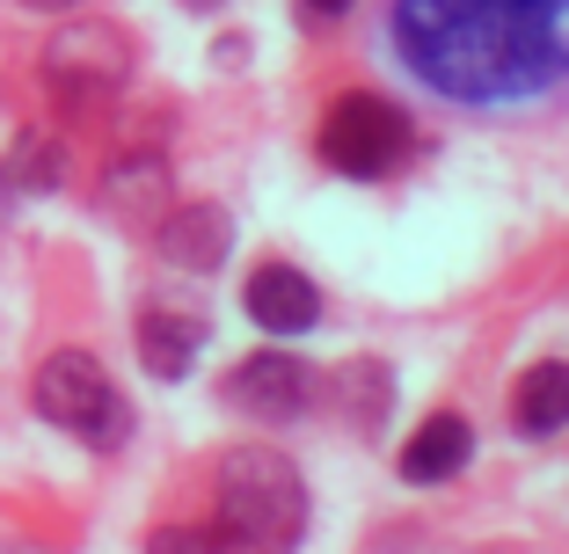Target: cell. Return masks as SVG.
<instances>
[{"label": "cell", "instance_id": "1", "mask_svg": "<svg viewBox=\"0 0 569 554\" xmlns=\"http://www.w3.org/2000/svg\"><path fill=\"white\" fill-rule=\"evenodd\" d=\"M387 51L460 110H526L569 88V0H387Z\"/></svg>", "mask_w": 569, "mask_h": 554}, {"label": "cell", "instance_id": "2", "mask_svg": "<svg viewBox=\"0 0 569 554\" xmlns=\"http://www.w3.org/2000/svg\"><path fill=\"white\" fill-rule=\"evenodd\" d=\"M219 525L241 540L249 554H292L307 533V488L284 453L241 445L219 467Z\"/></svg>", "mask_w": 569, "mask_h": 554}, {"label": "cell", "instance_id": "3", "mask_svg": "<svg viewBox=\"0 0 569 554\" xmlns=\"http://www.w3.org/2000/svg\"><path fill=\"white\" fill-rule=\"evenodd\" d=\"M409 147H417L409 110H402V102H387V95H372V88L336 95L329 118H321V161H329L336 175H351V183H380V175H395L409 161Z\"/></svg>", "mask_w": 569, "mask_h": 554}, {"label": "cell", "instance_id": "4", "mask_svg": "<svg viewBox=\"0 0 569 554\" xmlns=\"http://www.w3.org/2000/svg\"><path fill=\"white\" fill-rule=\"evenodd\" d=\"M37 416L59 423L67 437H81V445H96V453H110V445L132 431L124 394L110 386V372L88 351H59V357L37 365Z\"/></svg>", "mask_w": 569, "mask_h": 554}, {"label": "cell", "instance_id": "5", "mask_svg": "<svg viewBox=\"0 0 569 554\" xmlns=\"http://www.w3.org/2000/svg\"><path fill=\"white\" fill-rule=\"evenodd\" d=\"M124 73H132V44L110 22H67V30L44 44V81L67 102H102L118 95Z\"/></svg>", "mask_w": 569, "mask_h": 554}, {"label": "cell", "instance_id": "6", "mask_svg": "<svg viewBox=\"0 0 569 554\" xmlns=\"http://www.w3.org/2000/svg\"><path fill=\"white\" fill-rule=\"evenodd\" d=\"M307 394H315V372H307L300 357H284V351H256L227 372V402L249 409V416H270V423L300 416Z\"/></svg>", "mask_w": 569, "mask_h": 554}, {"label": "cell", "instance_id": "7", "mask_svg": "<svg viewBox=\"0 0 569 554\" xmlns=\"http://www.w3.org/2000/svg\"><path fill=\"white\" fill-rule=\"evenodd\" d=\"M241 306H249V321H256V329H270V336H307V329L321 321L315 278L292 270V263H263L249 278V292H241Z\"/></svg>", "mask_w": 569, "mask_h": 554}, {"label": "cell", "instance_id": "8", "mask_svg": "<svg viewBox=\"0 0 569 554\" xmlns=\"http://www.w3.org/2000/svg\"><path fill=\"white\" fill-rule=\"evenodd\" d=\"M153 241H161V255L176 270H219L227 263V249H234V219L219 212V204H176V212L153 219Z\"/></svg>", "mask_w": 569, "mask_h": 554}, {"label": "cell", "instance_id": "9", "mask_svg": "<svg viewBox=\"0 0 569 554\" xmlns=\"http://www.w3.org/2000/svg\"><path fill=\"white\" fill-rule=\"evenodd\" d=\"M468 453H475V431H468V416H452V409H438V416H431V423H423V431L402 445V482H417V488H431V482H452V474L468 467Z\"/></svg>", "mask_w": 569, "mask_h": 554}, {"label": "cell", "instance_id": "10", "mask_svg": "<svg viewBox=\"0 0 569 554\" xmlns=\"http://www.w3.org/2000/svg\"><path fill=\"white\" fill-rule=\"evenodd\" d=\"M204 351V321L198 314H168V306H147L139 314V357H147L153 380H183Z\"/></svg>", "mask_w": 569, "mask_h": 554}, {"label": "cell", "instance_id": "11", "mask_svg": "<svg viewBox=\"0 0 569 554\" xmlns=\"http://www.w3.org/2000/svg\"><path fill=\"white\" fill-rule=\"evenodd\" d=\"M511 423H519L526 437L569 431V357H548V365H533L511 386Z\"/></svg>", "mask_w": 569, "mask_h": 554}, {"label": "cell", "instance_id": "12", "mask_svg": "<svg viewBox=\"0 0 569 554\" xmlns=\"http://www.w3.org/2000/svg\"><path fill=\"white\" fill-rule=\"evenodd\" d=\"M161 198H168V169L153 161V153H139V161H118V169H110V190H102V204H110L118 219H139V226L161 212Z\"/></svg>", "mask_w": 569, "mask_h": 554}, {"label": "cell", "instance_id": "13", "mask_svg": "<svg viewBox=\"0 0 569 554\" xmlns=\"http://www.w3.org/2000/svg\"><path fill=\"white\" fill-rule=\"evenodd\" d=\"M147 554H249L227 525H168L147 540Z\"/></svg>", "mask_w": 569, "mask_h": 554}, {"label": "cell", "instance_id": "14", "mask_svg": "<svg viewBox=\"0 0 569 554\" xmlns=\"http://www.w3.org/2000/svg\"><path fill=\"white\" fill-rule=\"evenodd\" d=\"M16 169H22V183H30V190H44V183H59V153H51L44 139H22V161H16Z\"/></svg>", "mask_w": 569, "mask_h": 554}, {"label": "cell", "instance_id": "15", "mask_svg": "<svg viewBox=\"0 0 569 554\" xmlns=\"http://www.w3.org/2000/svg\"><path fill=\"white\" fill-rule=\"evenodd\" d=\"M307 8H315V16H329V22H336V16H351V0H307Z\"/></svg>", "mask_w": 569, "mask_h": 554}, {"label": "cell", "instance_id": "16", "mask_svg": "<svg viewBox=\"0 0 569 554\" xmlns=\"http://www.w3.org/2000/svg\"><path fill=\"white\" fill-rule=\"evenodd\" d=\"M22 8H51V16H59V8H73V0H22Z\"/></svg>", "mask_w": 569, "mask_h": 554}]
</instances>
